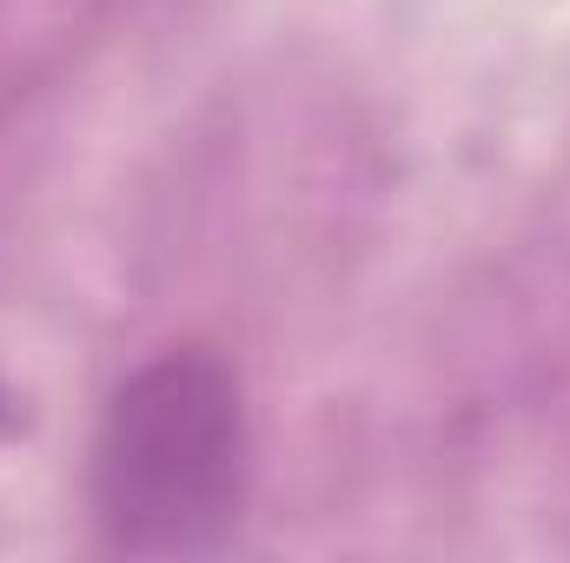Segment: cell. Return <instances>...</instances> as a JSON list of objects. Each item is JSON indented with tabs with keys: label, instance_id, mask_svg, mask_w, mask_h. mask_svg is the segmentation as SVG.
Listing matches in <instances>:
<instances>
[{
	"label": "cell",
	"instance_id": "1",
	"mask_svg": "<svg viewBox=\"0 0 570 563\" xmlns=\"http://www.w3.org/2000/svg\"><path fill=\"white\" fill-rule=\"evenodd\" d=\"M246 398L213 352L140 365L94 437V524L127 557H193L239 524Z\"/></svg>",
	"mask_w": 570,
	"mask_h": 563
}]
</instances>
